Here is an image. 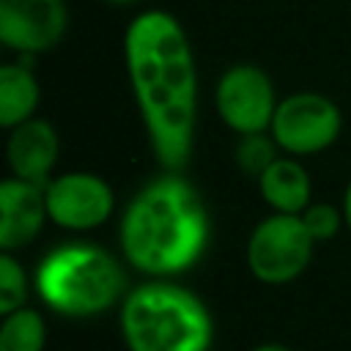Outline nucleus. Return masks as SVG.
<instances>
[{
	"label": "nucleus",
	"instance_id": "13",
	"mask_svg": "<svg viewBox=\"0 0 351 351\" xmlns=\"http://www.w3.org/2000/svg\"><path fill=\"white\" fill-rule=\"evenodd\" d=\"M41 90L30 66L8 63L0 69V126L14 129L33 118Z\"/></svg>",
	"mask_w": 351,
	"mask_h": 351
},
{
	"label": "nucleus",
	"instance_id": "1",
	"mask_svg": "<svg viewBox=\"0 0 351 351\" xmlns=\"http://www.w3.org/2000/svg\"><path fill=\"white\" fill-rule=\"evenodd\" d=\"M123 55L137 107L162 167L178 173L197 118V69L181 22L167 11H143L123 36Z\"/></svg>",
	"mask_w": 351,
	"mask_h": 351
},
{
	"label": "nucleus",
	"instance_id": "14",
	"mask_svg": "<svg viewBox=\"0 0 351 351\" xmlns=\"http://www.w3.org/2000/svg\"><path fill=\"white\" fill-rule=\"evenodd\" d=\"M47 348V321L33 307H19L3 315L0 324V351H44Z\"/></svg>",
	"mask_w": 351,
	"mask_h": 351
},
{
	"label": "nucleus",
	"instance_id": "7",
	"mask_svg": "<svg viewBox=\"0 0 351 351\" xmlns=\"http://www.w3.org/2000/svg\"><path fill=\"white\" fill-rule=\"evenodd\" d=\"M217 112L239 134H258L271 129V118L277 110L274 85L269 74H263L252 63L230 66L217 82Z\"/></svg>",
	"mask_w": 351,
	"mask_h": 351
},
{
	"label": "nucleus",
	"instance_id": "12",
	"mask_svg": "<svg viewBox=\"0 0 351 351\" xmlns=\"http://www.w3.org/2000/svg\"><path fill=\"white\" fill-rule=\"evenodd\" d=\"M258 189H261V197L277 214H302L310 206L313 184L302 162L291 156H277L258 176Z\"/></svg>",
	"mask_w": 351,
	"mask_h": 351
},
{
	"label": "nucleus",
	"instance_id": "10",
	"mask_svg": "<svg viewBox=\"0 0 351 351\" xmlns=\"http://www.w3.org/2000/svg\"><path fill=\"white\" fill-rule=\"evenodd\" d=\"M44 219H49L44 186L22 181V178H5L0 184V247L3 252H14L30 244L41 233Z\"/></svg>",
	"mask_w": 351,
	"mask_h": 351
},
{
	"label": "nucleus",
	"instance_id": "2",
	"mask_svg": "<svg viewBox=\"0 0 351 351\" xmlns=\"http://www.w3.org/2000/svg\"><path fill=\"white\" fill-rule=\"evenodd\" d=\"M118 239L132 269L151 277H173L200 261L208 244V214L181 176H162L132 197L121 217Z\"/></svg>",
	"mask_w": 351,
	"mask_h": 351
},
{
	"label": "nucleus",
	"instance_id": "16",
	"mask_svg": "<svg viewBox=\"0 0 351 351\" xmlns=\"http://www.w3.org/2000/svg\"><path fill=\"white\" fill-rule=\"evenodd\" d=\"M277 148H280L277 140L274 137L269 140L263 132H258V134H241V143L236 148V162L250 176H261L277 159Z\"/></svg>",
	"mask_w": 351,
	"mask_h": 351
},
{
	"label": "nucleus",
	"instance_id": "3",
	"mask_svg": "<svg viewBox=\"0 0 351 351\" xmlns=\"http://www.w3.org/2000/svg\"><path fill=\"white\" fill-rule=\"evenodd\" d=\"M129 351H211L214 321L197 293L167 280L134 285L118 315Z\"/></svg>",
	"mask_w": 351,
	"mask_h": 351
},
{
	"label": "nucleus",
	"instance_id": "8",
	"mask_svg": "<svg viewBox=\"0 0 351 351\" xmlns=\"http://www.w3.org/2000/svg\"><path fill=\"white\" fill-rule=\"evenodd\" d=\"M47 214L58 228L93 230L112 214V186L96 173H63L44 186Z\"/></svg>",
	"mask_w": 351,
	"mask_h": 351
},
{
	"label": "nucleus",
	"instance_id": "17",
	"mask_svg": "<svg viewBox=\"0 0 351 351\" xmlns=\"http://www.w3.org/2000/svg\"><path fill=\"white\" fill-rule=\"evenodd\" d=\"M299 217H302L304 228L310 230V236L315 239V244L318 241H329L332 236H337L340 225L346 222L343 219V208H335L329 203H310Z\"/></svg>",
	"mask_w": 351,
	"mask_h": 351
},
{
	"label": "nucleus",
	"instance_id": "18",
	"mask_svg": "<svg viewBox=\"0 0 351 351\" xmlns=\"http://www.w3.org/2000/svg\"><path fill=\"white\" fill-rule=\"evenodd\" d=\"M343 219H346V225H348V230H351V181H348L346 195H343Z\"/></svg>",
	"mask_w": 351,
	"mask_h": 351
},
{
	"label": "nucleus",
	"instance_id": "19",
	"mask_svg": "<svg viewBox=\"0 0 351 351\" xmlns=\"http://www.w3.org/2000/svg\"><path fill=\"white\" fill-rule=\"evenodd\" d=\"M250 351H293V348H288V346H282V343H258V346H252Z\"/></svg>",
	"mask_w": 351,
	"mask_h": 351
},
{
	"label": "nucleus",
	"instance_id": "11",
	"mask_svg": "<svg viewBox=\"0 0 351 351\" xmlns=\"http://www.w3.org/2000/svg\"><path fill=\"white\" fill-rule=\"evenodd\" d=\"M58 151H60L58 134L52 123L41 118H30L14 126L8 134V145H5V156H8V167L14 178H22L38 186L49 184V173L58 162Z\"/></svg>",
	"mask_w": 351,
	"mask_h": 351
},
{
	"label": "nucleus",
	"instance_id": "9",
	"mask_svg": "<svg viewBox=\"0 0 351 351\" xmlns=\"http://www.w3.org/2000/svg\"><path fill=\"white\" fill-rule=\"evenodd\" d=\"M69 27L63 0H0V41L19 55H41Z\"/></svg>",
	"mask_w": 351,
	"mask_h": 351
},
{
	"label": "nucleus",
	"instance_id": "20",
	"mask_svg": "<svg viewBox=\"0 0 351 351\" xmlns=\"http://www.w3.org/2000/svg\"><path fill=\"white\" fill-rule=\"evenodd\" d=\"M107 3H115V5H129V3H137V0H107Z\"/></svg>",
	"mask_w": 351,
	"mask_h": 351
},
{
	"label": "nucleus",
	"instance_id": "5",
	"mask_svg": "<svg viewBox=\"0 0 351 351\" xmlns=\"http://www.w3.org/2000/svg\"><path fill=\"white\" fill-rule=\"evenodd\" d=\"M315 239L299 214H271L255 225L247 241V266L263 285H285L302 277L313 261Z\"/></svg>",
	"mask_w": 351,
	"mask_h": 351
},
{
	"label": "nucleus",
	"instance_id": "6",
	"mask_svg": "<svg viewBox=\"0 0 351 351\" xmlns=\"http://www.w3.org/2000/svg\"><path fill=\"white\" fill-rule=\"evenodd\" d=\"M343 126L337 104L315 90H299L285 96L271 118V137L293 156H307L329 148Z\"/></svg>",
	"mask_w": 351,
	"mask_h": 351
},
{
	"label": "nucleus",
	"instance_id": "15",
	"mask_svg": "<svg viewBox=\"0 0 351 351\" xmlns=\"http://www.w3.org/2000/svg\"><path fill=\"white\" fill-rule=\"evenodd\" d=\"M27 302V274L11 252H0V313L8 315Z\"/></svg>",
	"mask_w": 351,
	"mask_h": 351
},
{
	"label": "nucleus",
	"instance_id": "4",
	"mask_svg": "<svg viewBox=\"0 0 351 351\" xmlns=\"http://www.w3.org/2000/svg\"><path fill=\"white\" fill-rule=\"evenodd\" d=\"M33 285L41 302L66 318L101 315L129 293L118 258L85 241L49 250L36 266Z\"/></svg>",
	"mask_w": 351,
	"mask_h": 351
}]
</instances>
